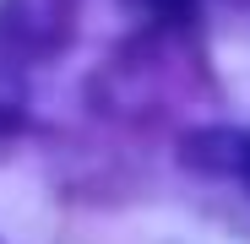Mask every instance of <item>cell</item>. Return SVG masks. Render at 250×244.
Listing matches in <instances>:
<instances>
[{"instance_id":"1","label":"cell","mask_w":250,"mask_h":244,"mask_svg":"<svg viewBox=\"0 0 250 244\" xmlns=\"http://www.w3.org/2000/svg\"><path fill=\"white\" fill-rule=\"evenodd\" d=\"M239 169H245V185H250V141H245V157H239Z\"/></svg>"}]
</instances>
